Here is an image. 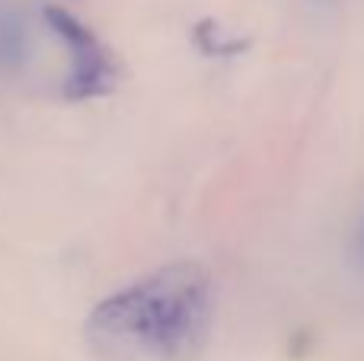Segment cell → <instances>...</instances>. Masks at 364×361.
Returning a JSON list of instances; mask_svg holds the SVG:
<instances>
[{
    "label": "cell",
    "instance_id": "6da1fadb",
    "mask_svg": "<svg viewBox=\"0 0 364 361\" xmlns=\"http://www.w3.org/2000/svg\"><path fill=\"white\" fill-rule=\"evenodd\" d=\"M211 323V272L198 262H173L96 304L87 339L109 361H192Z\"/></svg>",
    "mask_w": 364,
    "mask_h": 361
},
{
    "label": "cell",
    "instance_id": "7a4b0ae2",
    "mask_svg": "<svg viewBox=\"0 0 364 361\" xmlns=\"http://www.w3.org/2000/svg\"><path fill=\"white\" fill-rule=\"evenodd\" d=\"M45 23L68 48V77H64L68 99H100L119 83V61L87 23L61 6H45Z\"/></svg>",
    "mask_w": 364,
    "mask_h": 361
},
{
    "label": "cell",
    "instance_id": "3957f363",
    "mask_svg": "<svg viewBox=\"0 0 364 361\" xmlns=\"http://www.w3.org/2000/svg\"><path fill=\"white\" fill-rule=\"evenodd\" d=\"M29 55V32L13 10L0 6V74L19 70Z\"/></svg>",
    "mask_w": 364,
    "mask_h": 361
}]
</instances>
